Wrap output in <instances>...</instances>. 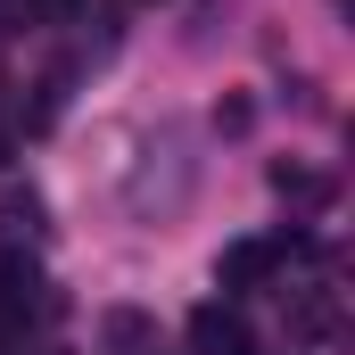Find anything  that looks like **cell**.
Segmentation results:
<instances>
[{
    "label": "cell",
    "instance_id": "6da1fadb",
    "mask_svg": "<svg viewBox=\"0 0 355 355\" xmlns=\"http://www.w3.org/2000/svg\"><path fill=\"white\" fill-rule=\"evenodd\" d=\"M190 347L198 355H248L257 339H248V322H240L232 306H198V314H190Z\"/></svg>",
    "mask_w": 355,
    "mask_h": 355
},
{
    "label": "cell",
    "instance_id": "7a4b0ae2",
    "mask_svg": "<svg viewBox=\"0 0 355 355\" xmlns=\"http://www.w3.org/2000/svg\"><path fill=\"white\" fill-rule=\"evenodd\" d=\"M272 272V240H240V248H223V289H257Z\"/></svg>",
    "mask_w": 355,
    "mask_h": 355
},
{
    "label": "cell",
    "instance_id": "3957f363",
    "mask_svg": "<svg viewBox=\"0 0 355 355\" xmlns=\"http://www.w3.org/2000/svg\"><path fill=\"white\" fill-rule=\"evenodd\" d=\"M289 331H297V339H331V331H339V306H331V297H306V306L289 314Z\"/></svg>",
    "mask_w": 355,
    "mask_h": 355
},
{
    "label": "cell",
    "instance_id": "277c9868",
    "mask_svg": "<svg viewBox=\"0 0 355 355\" xmlns=\"http://www.w3.org/2000/svg\"><path fill=\"white\" fill-rule=\"evenodd\" d=\"M272 190H281V198H306V207L322 198V182L306 174V166H272Z\"/></svg>",
    "mask_w": 355,
    "mask_h": 355
},
{
    "label": "cell",
    "instance_id": "5b68a950",
    "mask_svg": "<svg viewBox=\"0 0 355 355\" xmlns=\"http://www.w3.org/2000/svg\"><path fill=\"white\" fill-rule=\"evenodd\" d=\"M107 339H116V347L132 355L141 339H149V322H141V314H107Z\"/></svg>",
    "mask_w": 355,
    "mask_h": 355
},
{
    "label": "cell",
    "instance_id": "8992f818",
    "mask_svg": "<svg viewBox=\"0 0 355 355\" xmlns=\"http://www.w3.org/2000/svg\"><path fill=\"white\" fill-rule=\"evenodd\" d=\"M42 8H50V17H75V8H83V0H42Z\"/></svg>",
    "mask_w": 355,
    "mask_h": 355
}]
</instances>
